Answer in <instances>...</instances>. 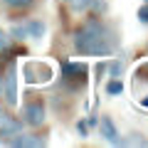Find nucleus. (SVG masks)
<instances>
[{
    "instance_id": "1",
    "label": "nucleus",
    "mask_w": 148,
    "mask_h": 148,
    "mask_svg": "<svg viewBox=\"0 0 148 148\" xmlns=\"http://www.w3.org/2000/svg\"><path fill=\"white\" fill-rule=\"evenodd\" d=\"M114 37L109 35L99 20H89L74 32V49L82 54H94V57H106L114 52Z\"/></svg>"
},
{
    "instance_id": "2",
    "label": "nucleus",
    "mask_w": 148,
    "mask_h": 148,
    "mask_svg": "<svg viewBox=\"0 0 148 148\" xmlns=\"http://www.w3.org/2000/svg\"><path fill=\"white\" fill-rule=\"evenodd\" d=\"M25 79L30 84H40V82H49L52 79V67L45 62H27L25 64Z\"/></svg>"
},
{
    "instance_id": "3",
    "label": "nucleus",
    "mask_w": 148,
    "mask_h": 148,
    "mask_svg": "<svg viewBox=\"0 0 148 148\" xmlns=\"http://www.w3.org/2000/svg\"><path fill=\"white\" fill-rule=\"evenodd\" d=\"M25 123H30L32 128H37V126L45 123V106H42V101H30V104H25Z\"/></svg>"
},
{
    "instance_id": "4",
    "label": "nucleus",
    "mask_w": 148,
    "mask_h": 148,
    "mask_svg": "<svg viewBox=\"0 0 148 148\" xmlns=\"http://www.w3.org/2000/svg\"><path fill=\"white\" fill-rule=\"evenodd\" d=\"M20 131H22V123L17 119L8 116V114H0V141H10Z\"/></svg>"
},
{
    "instance_id": "5",
    "label": "nucleus",
    "mask_w": 148,
    "mask_h": 148,
    "mask_svg": "<svg viewBox=\"0 0 148 148\" xmlns=\"http://www.w3.org/2000/svg\"><path fill=\"white\" fill-rule=\"evenodd\" d=\"M5 99L10 106L17 104V74H15V64H10L5 72Z\"/></svg>"
},
{
    "instance_id": "6",
    "label": "nucleus",
    "mask_w": 148,
    "mask_h": 148,
    "mask_svg": "<svg viewBox=\"0 0 148 148\" xmlns=\"http://www.w3.org/2000/svg\"><path fill=\"white\" fill-rule=\"evenodd\" d=\"M84 74H86V64H82V62H64L62 64L64 79H82L84 82Z\"/></svg>"
},
{
    "instance_id": "7",
    "label": "nucleus",
    "mask_w": 148,
    "mask_h": 148,
    "mask_svg": "<svg viewBox=\"0 0 148 148\" xmlns=\"http://www.w3.org/2000/svg\"><path fill=\"white\" fill-rule=\"evenodd\" d=\"M99 131H101V136H104L109 143H114V146L123 143L121 138H119V131H116V126H114V121H111L109 116H104V119H101V123H99Z\"/></svg>"
},
{
    "instance_id": "8",
    "label": "nucleus",
    "mask_w": 148,
    "mask_h": 148,
    "mask_svg": "<svg viewBox=\"0 0 148 148\" xmlns=\"http://www.w3.org/2000/svg\"><path fill=\"white\" fill-rule=\"evenodd\" d=\"M10 146L15 148H35V146H45L42 138H37V136H22V133H15V138H10Z\"/></svg>"
},
{
    "instance_id": "9",
    "label": "nucleus",
    "mask_w": 148,
    "mask_h": 148,
    "mask_svg": "<svg viewBox=\"0 0 148 148\" xmlns=\"http://www.w3.org/2000/svg\"><path fill=\"white\" fill-rule=\"evenodd\" d=\"M22 30H25V37H32V40H40V37L45 35V22L40 20H30L22 25Z\"/></svg>"
},
{
    "instance_id": "10",
    "label": "nucleus",
    "mask_w": 148,
    "mask_h": 148,
    "mask_svg": "<svg viewBox=\"0 0 148 148\" xmlns=\"http://www.w3.org/2000/svg\"><path fill=\"white\" fill-rule=\"evenodd\" d=\"M123 91V84L119 79H111L109 84H106V94H111V96H116V94H121Z\"/></svg>"
},
{
    "instance_id": "11",
    "label": "nucleus",
    "mask_w": 148,
    "mask_h": 148,
    "mask_svg": "<svg viewBox=\"0 0 148 148\" xmlns=\"http://www.w3.org/2000/svg\"><path fill=\"white\" fill-rule=\"evenodd\" d=\"M69 3V8H72L74 12H82V10H86V8L91 5V0H67Z\"/></svg>"
},
{
    "instance_id": "12",
    "label": "nucleus",
    "mask_w": 148,
    "mask_h": 148,
    "mask_svg": "<svg viewBox=\"0 0 148 148\" xmlns=\"http://www.w3.org/2000/svg\"><path fill=\"white\" fill-rule=\"evenodd\" d=\"M10 45H12L10 35H5V32L0 30V54H3V52H8V49H10Z\"/></svg>"
},
{
    "instance_id": "13",
    "label": "nucleus",
    "mask_w": 148,
    "mask_h": 148,
    "mask_svg": "<svg viewBox=\"0 0 148 148\" xmlns=\"http://www.w3.org/2000/svg\"><path fill=\"white\" fill-rule=\"evenodd\" d=\"M3 5H8V8H27V5H32V0H3Z\"/></svg>"
},
{
    "instance_id": "14",
    "label": "nucleus",
    "mask_w": 148,
    "mask_h": 148,
    "mask_svg": "<svg viewBox=\"0 0 148 148\" xmlns=\"http://www.w3.org/2000/svg\"><path fill=\"white\" fill-rule=\"evenodd\" d=\"M138 20H141V22H148V5L138 10Z\"/></svg>"
},
{
    "instance_id": "15",
    "label": "nucleus",
    "mask_w": 148,
    "mask_h": 148,
    "mask_svg": "<svg viewBox=\"0 0 148 148\" xmlns=\"http://www.w3.org/2000/svg\"><path fill=\"white\" fill-rule=\"evenodd\" d=\"M119 74H121V64L114 62V64H111V77H119Z\"/></svg>"
},
{
    "instance_id": "16",
    "label": "nucleus",
    "mask_w": 148,
    "mask_h": 148,
    "mask_svg": "<svg viewBox=\"0 0 148 148\" xmlns=\"http://www.w3.org/2000/svg\"><path fill=\"white\" fill-rule=\"evenodd\" d=\"M77 128H79V133H82V136H86V133H89V131H86V123H77Z\"/></svg>"
},
{
    "instance_id": "17",
    "label": "nucleus",
    "mask_w": 148,
    "mask_h": 148,
    "mask_svg": "<svg viewBox=\"0 0 148 148\" xmlns=\"http://www.w3.org/2000/svg\"><path fill=\"white\" fill-rule=\"evenodd\" d=\"M141 106H148V96H146V99H143V101H141Z\"/></svg>"
},
{
    "instance_id": "18",
    "label": "nucleus",
    "mask_w": 148,
    "mask_h": 148,
    "mask_svg": "<svg viewBox=\"0 0 148 148\" xmlns=\"http://www.w3.org/2000/svg\"><path fill=\"white\" fill-rule=\"evenodd\" d=\"M0 96H3V84H0Z\"/></svg>"
},
{
    "instance_id": "19",
    "label": "nucleus",
    "mask_w": 148,
    "mask_h": 148,
    "mask_svg": "<svg viewBox=\"0 0 148 148\" xmlns=\"http://www.w3.org/2000/svg\"><path fill=\"white\" fill-rule=\"evenodd\" d=\"M146 3H148V0H146Z\"/></svg>"
}]
</instances>
